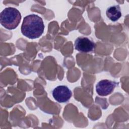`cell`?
<instances>
[{"label": "cell", "instance_id": "cell-1", "mask_svg": "<svg viewBox=\"0 0 129 129\" xmlns=\"http://www.w3.org/2000/svg\"><path fill=\"white\" fill-rule=\"evenodd\" d=\"M44 30L43 20L39 16L31 14L24 18L21 31L25 36L30 39L38 38L42 34Z\"/></svg>", "mask_w": 129, "mask_h": 129}, {"label": "cell", "instance_id": "cell-6", "mask_svg": "<svg viewBox=\"0 0 129 129\" xmlns=\"http://www.w3.org/2000/svg\"><path fill=\"white\" fill-rule=\"evenodd\" d=\"M106 14L107 18L113 22L117 21L121 16V10L118 5L112 6L108 8Z\"/></svg>", "mask_w": 129, "mask_h": 129}, {"label": "cell", "instance_id": "cell-2", "mask_svg": "<svg viewBox=\"0 0 129 129\" xmlns=\"http://www.w3.org/2000/svg\"><path fill=\"white\" fill-rule=\"evenodd\" d=\"M21 20V14L16 8L8 7L5 8L0 14L1 25L8 30L16 29Z\"/></svg>", "mask_w": 129, "mask_h": 129}, {"label": "cell", "instance_id": "cell-3", "mask_svg": "<svg viewBox=\"0 0 129 129\" xmlns=\"http://www.w3.org/2000/svg\"><path fill=\"white\" fill-rule=\"evenodd\" d=\"M95 47L96 44L95 42L87 37H79L75 41V49L82 53L93 52Z\"/></svg>", "mask_w": 129, "mask_h": 129}, {"label": "cell", "instance_id": "cell-4", "mask_svg": "<svg viewBox=\"0 0 129 129\" xmlns=\"http://www.w3.org/2000/svg\"><path fill=\"white\" fill-rule=\"evenodd\" d=\"M52 96L59 103L68 102L72 97V93L70 88L64 85H60L55 87L52 91Z\"/></svg>", "mask_w": 129, "mask_h": 129}, {"label": "cell", "instance_id": "cell-5", "mask_svg": "<svg viewBox=\"0 0 129 129\" xmlns=\"http://www.w3.org/2000/svg\"><path fill=\"white\" fill-rule=\"evenodd\" d=\"M118 83L108 80H102L96 86V91L101 96H106L110 94Z\"/></svg>", "mask_w": 129, "mask_h": 129}]
</instances>
